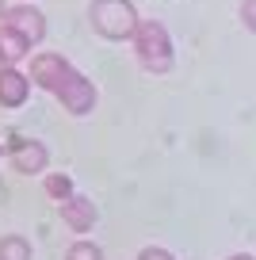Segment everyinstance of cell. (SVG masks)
<instances>
[{"label": "cell", "instance_id": "obj_1", "mask_svg": "<svg viewBox=\"0 0 256 260\" xmlns=\"http://www.w3.org/2000/svg\"><path fill=\"white\" fill-rule=\"evenodd\" d=\"M88 19H92V31L104 35V39H111V42L134 39L138 23H142L134 0H92L88 4Z\"/></svg>", "mask_w": 256, "mask_h": 260}, {"label": "cell", "instance_id": "obj_2", "mask_svg": "<svg viewBox=\"0 0 256 260\" xmlns=\"http://www.w3.org/2000/svg\"><path fill=\"white\" fill-rule=\"evenodd\" d=\"M134 54L142 61V69L149 73H168L172 69V39H168L165 23L157 19H142L134 31Z\"/></svg>", "mask_w": 256, "mask_h": 260}, {"label": "cell", "instance_id": "obj_3", "mask_svg": "<svg viewBox=\"0 0 256 260\" xmlns=\"http://www.w3.org/2000/svg\"><path fill=\"white\" fill-rule=\"evenodd\" d=\"M77 73L61 54H35L31 57V84L42 92H57L69 77Z\"/></svg>", "mask_w": 256, "mask_h": 260}, {"label": "cell", "instance_id": "obj_4", "mask_svg": "<svg viewBox=\"0 0 256 260\" xmlns=\"http://www.w3.org/2000/svg\"><path fill=\"white\" fill-rule=\"evenodd\" d=\"M54 96H57V104H61L69 115H88L92 107H96V84H92L84 73H73Z\"/></svg>", "mask_w": 256, "mask_h": 260}, {"label": "cell", "instance_id": "obj_5", "mask_svg": "<svg viewBox=\"0 0 256 260\" xmlns=\"http://www.w3.org/2000/svg\"><path fill=\"white\" fill-rule=\"evenodd\" d=\"M46 165H50V149L42 146V142L23 138V142L12 146V169H16V172H23V176H39V172H46Z\"/></svg>", "mask_w": 256, "mask_h": 260}, {"label": "cell", "instance_id": "obj_6", "mask_svg": "<svg viewBox=\"0 0 256 260\" xmlns=\"http://www.w3.org/2000/svg\"><path fill=\"white\" fill-rule=\"evenodd\" d=\"M61 222L73 230V234H88V230L100 222V211H96V203H92L88 195H69L61 203Z\"/></svg>", "mask_w": 256, "mask_h": 260}, {"label": "cell", "instance_id": "obj_7", "mask_svg": "<svg viewBox=\"0 0 256 260\" xmlns=\"http://www.w3.org/2000/svg\"><path fill=\"white\" fill-rule=\"evenodd\" d=\"M4 23L16 27L19 35H27L31 42H42V39H46V16H42L35 4H12L8 16H4Z\"/></svg>", "mask_w": 256, "mask_h": 260}, {"label": "cell", "instance_id": "obj_8", "mask_svg": "<svg viewBox=\"0 0 256 260\" xmlns=\"http://www.w3.org/2000/svg\"><path fill=\"white\" fill-rule=\"evenodd\" d=\"M31 96V77H23L16 65H0V107H23Z\"/></svg>", "mask_w": 256, "mask_h": 260}, {"label": "cell", "instance_id": "obj_9", "mask_svg": "<svg viewBox=\"0 0 256 260\" xmlns=\"http://www.w3.org/2000/svg\"><path fill=\"white\" fill-rule=\"evenodd\" d=\"M27 54H31V39L19 35L16 27L0 23V61H4V65H16V61H23Z\"/></svg>", "mask_w": 256, "mask_h": 260}, {"label": "cell", "instance_id": "obj_10", "mask_svg": "<svg viewBox=\"0 0 256 260\" xmlns=\"http://www.w3.org/2000/svg\"><path fill=\"white\" fill-rule=\"evenodd\" d=\"M0 260H31V241L19 234H4L0 237Z\"/></svg>", "mask_w": 256, "mask_h": 260}, {"label": "cell", "instance_id": "obj_11", "mask_svg": "<svg viewBox=\"0 0 256 260\" xmlns=\"http://www.w3.org/2000/svg\"><path fill=\"white\" fill-rule=\"evenodd\" d=\"M42 191L50 195V199H57V203H65L73 191V176H65V172H50V176H42Z\"/></svg>", "mask_w": 256, "mask_h": 260}, {"label": "cell", "instance_id": "obj_12", "mask_svg": "<svg viewBox=\"0 0 256 260\" xmlns=\"http://www.w3.org/2000/svg\"><path fill=\"white\" fill-rule=\"evenodd\" d=\"M65 260H104V252H100L96 241H73L69 252H65Z\"/></svg>", "mask_w": 256, "mask_h": 260}, {"label": "cell", "instance_id": "obj_13", "mask_svg": "<svg viewBox=\"0 0 256 260\" xmlns=\"http://www.w3.org/2000/svg\"><path fill=\"white\" fill-rule=\"evenodd\" d=\"M241 23L256 35V0H241Z\"/></svg>", "mask_w": 256, "mask_h": 260}, {"label": "cell", "instance_id": "obj_14", "mask_svg": "<svg viewBox=\"0 0 256 260\" xmlns=\"http://www.w3.org/2000/svg\"><path fill=\"white\" fill-rule=\"evenodd\" d=\"M138 260H176L168 249H157V245H149V249H142L138 252Z\"/></svg>", "mask_w": 256, "mask_h": 260}, {"label": "cell", "instance_id": "obj_15", "mask_svg": "<svg viewBox=\"0 0 256 260\" xmlns=\"http://www.w3.org/2000/svg\"><path fill=\"white\" fill-rule=\"evenodd\" d=\"M230 260H256V256H248V252H233Z\"/></svg>", "mask_w": 256, "mask_h": 260}, {"label": "cell", "instance_id": "obj_16", "mask_svg": "<svg viewBox=\"0 0 256 260\" xmlns=\"http://www.w3.org/2000/svg\"><path fill=\"white\" fill-rule=\"evenodd\" d=\"M4 16H8V4H4V0H0V23H4Z\"/></svg>", "mask_w": 256, "mask_h": 260}, {"label": "cell", "instance_id": "obj_17", "mask_svg": "<svg viewBox=\"0 0 256 260\" xmlns=\"http://www.w3.org/2000/svg\"><path fill=\"white\" fill-rule=\"evenodd\" d=\"M0 65H4V61H0Z\"/></svg>", "mask_w": 256, "mask_h": 260}]
</instances>
